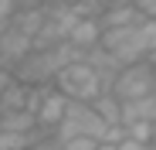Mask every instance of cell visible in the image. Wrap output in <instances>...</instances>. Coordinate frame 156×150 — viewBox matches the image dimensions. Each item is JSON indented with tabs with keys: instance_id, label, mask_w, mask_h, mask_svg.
I'll list each match as a JSON object with an SVG mask.
<instances>
[{
	"instance_id": "cell-1",
	"label": "cell",
	"mask_w": 156,
	"mask_h": 150,
	"mask_svg": "<svg viewBox=\"0 0 156 150\" xmlns=\"http://www.w3.org/2000/svg\"><path fill=\"white\" fill-rule=\"evenodd\" d=\"M55 85L58 92H65L68 99H78V103H92V99L98 96V92H105L109 85L98 79V72L85 62V58H78V62H71V65H65L58 75H55Z\"/></svg>"
},
{
	"instance_id": "cell-2",
	"label": "cell",
	"mask_w": 156,
	"mask_h": 150,
	"mask_svg": "<svg viewBox=\"0 0 156 150\" xmlns=\"http://www.w3.org/2000/svg\"><path fill=\"white\" fill-rule=\"evenodd\" d=\"M105 130H109V123L92 109V103L68 99V109H65L61 123L55 126V133H51V137H55V140H68V137H95V140H102V137H105Z\"/></svg>"
},
{
	"instance_id": "cell-3",
	"label": "cell",
	"mask_w": 156,
	"mask_h": 150,
	"mask_svg": "<svg viewBox=\"0 0 156 150\" xmlns=\"http://www.w3.org/2000/svg\"><path fill=\"white\" fill-rule=\"evenodd\" d=\"M143 24V21H139ZM139 24H129V28H105L98 38V44L105 48L109 55L119 58V65H133L146 58V44H143V31Z\"/></svg>"
},
{
	"instance_id": "cell-4",
	"label": "cell",
	"mask_w": 156,
	"mask_h": 150,
	"mask_svg": "<svg viewBox=\"0 0 156 150\" xmlns=\"http://www.w3.org/2000/svg\"><path fill=\"white\" fill-rule=\"evenodd\" d=\"M27 109L34 113L37 126H41L44 133H55V126L61 123V116H65V109H68V96L58 92L55 85H31V103H27Z\"/></svg>"
},
{
	"instance_id": "cell-5",
	"label": "cell",
	"mask_w": 156,
	"mask_h": 150,
	"mask_svg": "<svg viewBox=\"0 0 156 150\" xmlns=\"http://www.w3.org/2000/svg\"><path fill=\"white\" fill-rule=\"evenodd\" d=\"M10 75L17 82H27V85H51L55 75H58V62L51 55V48H31V51L10 68Z\"/></svg>"
},
{
	"instance_id": "cell-6",
	"label": "cell",
	"mask_w": 156,
	"mask_h": 150,
	"mask_svg": "<svg viewBox=\"0 0 156 150\" xmlns=\"http://www.w3.org/2000/svg\"><path fill=\"white\" fill-rule=\"evenodd\" d=\"M109 89L122 99V103H126V99H139V96H146V92H156L153 62H146V58H143V62H133V65H122Z\"/></svg>"
},
{
	"instance_id": "cell-7",
	"label": "cell",
	"mask_w": 156,
	"mask_h": 150,
	"mask_svg": "<svg viewBox=\"0 0 156 150\" xmlns=\"http://www.w3.org/2000/svg\"><path fill=\"white\" fill-rule=\"evenodd\" d=\"M34 48V38L31 34H24L20 28H14V24H7L4 31H0V65H4L7 72L24 58Z\"/></svg>"
},
{
	"instance_id": "cell-8",
	"label": "cell",
	"mask_w": 156,
	"mask_h": 150,
	"mask_svg": "<svg viewBox=\"0 0 156 150\" xmlns=\"http://www.w3.org/2000/svg\"><path fill=\"white\" fill-rule=\"evenodd\" d=\"M143 14L136 10L133 0H112V4H105L98 10V24H102V31L105 28H129V24H139Z\"/></svg>"
},
{
	"instance_id": "cell-9",
	"label": "cell",
	"mask_w": 156,
	"mask_h": 150,
	"mask_svg": "<svg viewBox=\"0 0 156 150\" xmlns=\"http://www.w3.org/2000/svg\"><path fill=\"white\" fill-rule=\"evenodd\" d=\"M98 38H102V24H98V17L95 14H82L75 24H71V31H68V44H75L78 51H88V48H95L98 44Z\"/></svg>"
},
{
	"instance_id": "cell-10",
	"label": "cell",
	"mask_w": 156,
	"mask_h": 150,
	"mask_svg": "<svg viewBox=\"0 0 156 150\" xmlns=\"http://www.w3.org/2000/svg\"><path fill=\"white\" fill-rule=\"evenodd\" d=\"M82 58H85V62H88V65L98 72V79L105 82V85H112V79H115V75H119V68H122V65H119V58H115V55H109L102 44L88 48V51H85Z\"/></svg>"
},
{
	"instance_id": "cell-11",
	"label": "cell",
	"mask_w": 156,
	"mask_h": 150,
	"mask_svg": "<svg viewBox=\"0 0 156 150\" xmlns=\"http://www.w3.org/2000/svg\"><path fill=\"white\" fill-rule=\"evenodd\" d=\"M136 119L156 123V92H146L139 99H126L122 103V123H136Z\"/></svg>"
},
{
	"instance_id": "cell-12",
	"label": "cell",
	"mask_w": 156,
	"mask_h": 150,
	"mask_svg": "<svg viewBox=\"0 0 156 150\" xmlns=\"http://www.w3.org/2000/svg\"><path fill=\"white\" fill-rule=\"evenodd\" d=\"M31 103V85L27 82H17L10 75V82L4 85V92H0V113H14V109H27Z\"/></svg>"
},
{
	"instance_id": "cell-13",
	"label": "cell",
	"mask_w": 156,
	"mask_h": 150,
	"mask_svg": "<svg viewBox=\"0 0 156 150\" xmlns=\"http://www.w3.org/2000/svg\"><path fill=\"white\" fill-rule=\"evenodd\" d=\"M92 109L102 116L112 126V123H122V99L112 92V89H105V92H98L95 99H92Z\"/></svg>"
},
{
	"instance_id": "cell-14",
	"label": "cell",
	"mask_w": 156,
	"mask_h": 150,
	"mask_svg": "<svg viewBox=\"0 0 156 150\" xmlns=\"http://www.w3.org/2000/svg\"><path fill=\"white\" fill-rule=\"evenodd\" d=\"M41 137H51V133H44V130H27V133H20V130H0V150H27Z\"/></svg>"
},
{
	"instance_id": "cell-15",
	"label": "cell",
	"mask_w": 156,
	"mask_h": 150,
	"mask_svg": "<svg viewBox=\"0 0 156 150\" xmlns=\"http://www.w3.org/2000/svg\"><path fill=\"white\" fill-rule=\"evenodd\" d=\"M10 24H14V28H20L24 34L34 38V34L41 31V24H44V7H20V10H14Z\"/></svg>"
},
{
	"instance_id": "cell-16",
	"label": "cell",
	"mask_w": 156,
	"mask_h": 150,
	"mask_svg": "<svg viewBox=\"0 0 156 150\" xmlns=\"http://www.w3.org/2000/svg\"><path fill=\"white\" fill-rule=\"evenodd\" d=\"M0 130H20V133H27V130H41L37 126V119L31 109H14V113H0Z\"/></svg>"
},
{
	"instance_id": "cell-17",
	"label": "cell",
	"mask_w": 156,
	"mask_h": 150,
	"mask_svg": "<svg viewBox=\"0 0 156 150\" xmlns=\"http://www.w3.org/2000/svg\"><path fill=\"white\" fill-rule=\"evenodd\" d=\"M61 150H95L98 140L95 137H68V140H58Z\"/></svg>"
},
{
	"instance_id": "cell-18",
	"label": "cell",
	"mask_w": 156,
	"mask_h": 150,
	"mask_svg": "<svg viewBox=\"0 0 156 150\" xmlns=\"http://www.w3.org/2000/svg\"><path fill=\"white\" fill-rule=\"evenodd\" d=\"M115 150H156L153 143H143V140H133V137H122L115 143Z\"/></svg>"
},
{
	"instance_id": "cell-19",
	"label": "cell",
	"mask_w": 156,
	"mask_h": 150,
	"mask_svg": "<svg viewBox=\"0 0 156 150\" xmlns=\"http://www.w3.org/2000/svg\"><path fill=\"white\" fill-rule=\"evenodd\" d=\"M133 4L143 17H156V0H133Z\"/></svg>"
},
{
	"instance_id": "cell-20",
	"label": "cell",
	"mask_w": 156,
	"mask_h": 150,
	"mask_svg": "<svg viewBox=\"0 0 156 150\" xmlns=\"http://www.w3.org/2000/svg\"><path fill=\"white\" fill-rule=\"evenodd\" d=\"M27 150H61V147H58V140H55V137H41V140H37V143H31Z\"/></svg>"
},
{
	"instance_id": "cell-21",
	"label": "cell",
	"mask_w": 156,
	"mask_h": 150,
	"mask_svg": "<svg viewBox=\"0 0 156 150\" xmlns=\"http://www.w3.org/2000/svg\"><path fill=\"white\" fill-rule=\"evenodd\" d=\"M14 4H17V10H20V7H44L48 0H14Z\"/></svg>"
},
{
	"instance_id": "cell-22",
	"label": "cell",
	"mask_w": 156,
	"mask_h": 150,
	"mask_svg": "<svg viewBox=\"0 0 156 150\" xmlns=\"http://www.w3.org/2000/svg\"><path fill=\"white\" fill-rule=\"evenodd\" d=\"M7 82H10V72H7L4 65H0V92H4V85H7Z\"/></svg>"
},
{
	"instance_id": "cell-23",
	"label": "cell",
	"mask_w": 156,
	"mask_h": 150,
	"mask_svg": "<svg viewBox=\"0 0 156 150\" xmlns=\"http://www.w3.org/2000/svg\"><path fill=\"white\" fill-rule=\"evenodd\" d=\"M7 24H10V21H4V17H0V31H4V28H7Z\"/></svg>"
}]
</instances>
